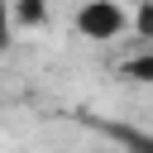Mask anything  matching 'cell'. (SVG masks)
<instances>
[{
  "instance_id": "obj_1",
  "label": "cell",
  "mask_w": 153,
  "mask_h": 153,
  "mask_svg": "<svg viewBox=\"0 0 153 153\" xmlns=\"http://www.w3.org/2000/svg\"><path fill=\"white\" fill-rule=\"evenodd\" d=\"M72 24H76L81 38H91V43H110V38H120V33L129 29V14H124L120 0H81L76 14H72Z\"/></svg>"
},
{
  "instance_id": "obj_2",
  "label": "cell",
  "mask_w": 153,
  "mask_h": 153,
  "mask_svg": "<svg viewBox=\"0 0 153 153\" xmlns=\"http://www.w3.org/2000/svg\"><path fill=\"white\" fill-rule=\"evenodd\" d=\"M10 14H14V24H43L48 5L43 0H10Z\"/></svg>"
},
{
  "instance_id": "obj_3",
  "label": "cell",
  "mask_w": 153,
  "mask_h": 153,
  "mask_svg": "<svg viewBox=\"0 0 153 153\" xmlns=\"http://www.w3.org/2000/svg\"><path fill=\"white\" fill-rule=\"evenodd\" d=\"M120 72H124L129 81H153V53H143V57H129Z\"/></svg>"
},
{
  "instance_id": "obj_4",
  "label": "cell",
  "mask_w": 153,
  "mask_h": 153,
  "mask_svg": "<svg viewBox=\"0 0 153 153\" xmlns=\"http://www.w3.org/2000/svg\"><path fill=\"white\" fill-rule=\"evenodd\" d=\"M129 29H134L139 38H153V0H143V5L129 14Z\"/></svg>"
},
{
  "instance_id": "obj_5",
  "label": "cell",
  "mask_w": 153,
  "mask_h": 153,
  "mask_svg": "<svg viewBox=\"0 0 153 153\" xmlns=\"http://www.w3.org/2000/svg\"><path fill=\"white\" fill-rule=\"evenodd\" d=\"M14 43V14H10V0H0V53Z\"/></svg>"
},
{
  "instance_id": "obj_6",
  "label": "cell",
  "mask_w": 153,
  "mask_h": 153,
  "mask_svg": "<svg viewBox=\"0 0 153 153\" xmlns=\"http://www.w3.org/2000/svg\"><path fill=\"white\" fill-rule=\"evenodd\" d=\"M124 139H129V143H134L139 153H153V139H134V134H124Z\"/></svg>"
}]
</instances>
